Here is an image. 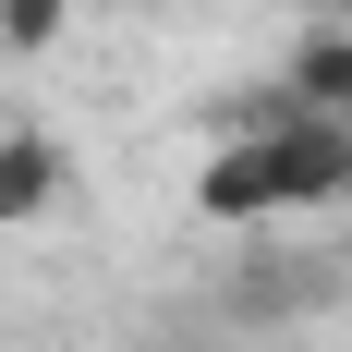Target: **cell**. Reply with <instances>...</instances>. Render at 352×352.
Instances as JSON below:
<instances>
[{
  "instance_id": "6da1fadb",
  "label": "cell",
  "mask_w": 352,
  "mask_h": 352,
  "mask_svg": "<svg viewBox=\"0 0 352 352\" xmlns=\"http://www.w3.org/2000/svg\"><path fill=\"white\" fill-rule=\"evenodd\" d=\"M267 170H280V207H328V195H352V109L280 98V122H267Z\"/></svg>"
},
{
  "instance_id": "7a4b0ae2",
  "label": "cell",
  "mask_w": 352,
  "mask_h": 352,
  "mask_svg": "<svg viewBox=\"0 0 352 352\" xmlns=\"http://www.w3.org/2000/svg\"><path fill=\"white\" fill-rule=\"evenodd\" d=\"M195 219H231V231L280 219V170H267V134H219V146H207V170H195Z\"/></svg>"
},
{
  "instance_id": "3957f363",
  "label": "cell",
  "mask_w": 352,
  "mask_h": 352,
  "mask_svg": "<svg viewBox=\"0 0 352 352\" xmlns=\"http://www.w3.org/2000/svg\"><path fill=\"white\" fill-rule=\"evenodd\" d=\"M61 195H73V158L36 134V122H12V134H0V231H36Z\"/></svg>"
},
{
  "instance_id": "277c9868",
  "label": "cell",
  "mask_w": 352,
  "mask_h": 352,
  "mask_svg": "<svg viewBox=\"0 0 352 352\" xmlns=\"http://www.w3.org/2000/svg\"><path fill=\"white\" fill-rule=\"evenodd\" d=\"M280 85H292L304 109H352V36H340V25H316L304 49H292V73H280Z\"/></svg>"
},
{
  "instance_id": "5b68a950",
  "label": "cell",
  "mask_w": 352,
  "mask_h": 352,
  "mask_svg": "<svg viewBox=\"0 0 352 352\" xmlns=\"http://www.w3.org/2000/svg\"><path fill=\"white\" fill-rule=\"evenodd\" d=\"M61 36H73V0H0V49L12 61H49Z\"/></svg>"
},
{
  "instance_id": "8992f818",
  "label": "cell",
  "mask_w": 352,
  "mask_h": 352,
  "mask_svg": "<svg viewBox=\"0 0 352 352\" xmlns=\"http://www.w3.org/2000/svg\"><path fill=\"white\" fill-rule=\"evenodd\" d=\"M304 12H352V0H304Z\"/></svg>"
}]
</instances>
